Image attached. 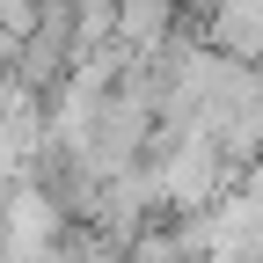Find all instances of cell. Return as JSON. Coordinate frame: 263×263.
Masks as SVG:
<instances>
[{
  "mask_svg": "<svg viewBox=\"0 0 263 263\" xmlns=\"http://www.w3.org/2000/svg\"><path fill=\"white\" fill-rule=\"evenodd\" d=\"M59 263H124V249H117L110 234H88V241H66Z\"/></svg>",
  "mask_w": 263,
  "mask_h": 263,
  "instance_id": "6da1fadb",
  "label": "cell"
}]
</instances>
